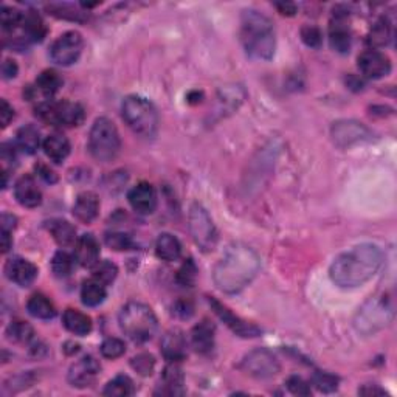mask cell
<instances>
[{
    "instance_id": "6da1fadb",
    "label": "cell",
    "mask_w": 397,
    "mask_h": 397,
    "mask_svg": "<svg viewBox=\"0 0 397 397\" xmlns=\"http://www.w3.org/2000/svg\"><path fill=\"white\" fill-rule=\"evenodd\" d=\"M261 268L259 254L245 244L230 245L214 267L213 279L220 292L233 295L250 284Z\"/></svg>"
},
{
    "instance_id": "7a4b0ae2",
    "label": "cell",
    "mask_w": 397,
    "mask_h": 397,
    "mask_svg": "<svg viewBox=\"0 0 397 397\" xmlns=\"http://www.w3.org/2000/svg\"><path fill=\"white\" fill-rule=\"evenodd\" d=\"M383 262V253L374 244H360L339 254L329 267V277L341 289L360 287L371 279Z\"/></svg>"
},
{
    "instance_id": "3957f363",
    "label": "cell",
    "mask_w": 397,
    "mask_h": 397,
    "mask_svg": "<svg viewBox=\"0 0 397 397\" xmlns=\"http://www.w3.org/2000/svg\"><path fill=\"white\" fill-rule=\"evenodd\" d=\"M241 42L250 58L272 59L277 47L272 20L257 10H245L241 16Z\"/></svg>"
},
{
    "instance_id": "277c9868",
    "label": "cell",
    "mask_w": 397,
    "mask_h": 397,
    "mask_svg": "<svg viewBox=\"0 0 397 397\" xmlns=\"http://www.w3.org/2000/svg\"><path fill=\"white\" fill-rule=\"evenodd\" d=\"M118 321L121 331L136 343L149 341L159 329V320L152 309L138 301L127 302L121 309Z\"/></svg>"
},
{
    "instance_id": "5b68a950",
    "label": "cell",
    "mask_w": 397,
    "mask_h": 397,
    "mask_svg": "<svg viewBox=\"0 0 397 397\" xmlns=\"http://www.w3.org/2000/svg\"><path fill=\"white\" fill-rule=\"evenodd\" d=\"M121 115L137 136L145 138H154L157 136L160 124L159 112L147 98L138 95L126 97L121 104Z\"/></svg>"
},
{
    "instance_id": "8992f818",
    "label": "cell",
    "mask_w": 397,
    "mask_h": 397,
    "mask_svg": "<svg viewBox=\"0 0 397 397\" xmlns=\"http://www.w3.org/2000/svg\"><path fill=\"white\" fill-rule=\"evenodd\" d=\"M121 149V138L117 126L109 118L101 117L93 123L89 133V151L101 163L115 160Z\"/></svg>"
},
{
    "instance_id": "52a82bcc",
    "label": "cell",
    "mask_w": 397,
    "mask_h": 397,
    "mask_svg": "<svg viewBox=\"0 0 397 397\" xmlns=\"http://www.w3.org/2000/svg\"><path fill=\"white\" fill-rule=\"evenodd\" d=\"M394 318V298L391 293H383L382 297L371 298L360 309L355 320L357 331L371 335L387 327Z\"/></svg>"
},
{
    "instance_id": "ba28073f",
    "label": "cell",
    "mask_w": 397,
    "mask_h": 397,
    "mask_svg": "<svg viewBox=\"0 0 397 397\" xmlns=\"http://www.w3.org/2000/svg\"><path fill=\"white\" fill-rule=\"evenodd\" d=\"M36 115L47 124L59 127H76L86 118L84 107L72 101L49 99L36 107Z\"/></svg>"
},
{
    "instance_id": "9c48e42d",
    "label": "cell",
    "mask_w": 397,
    "mask_h": 397,
    "mask_svg": "<svg viewBox=\"0 0 397 397\" xmlns=\"http://www.w3.org/2000/svg\"><path fill=\"white\" fill-rule=\"evenodd\" d=\"M188 228L202 252L210 253L218 245V230L210 214L200 204H193L188 214Z\"/></svg>"
},
{
    "instance_id": "30bf717a",
    "label": "cell",
    "mask_w": 397,
    "mask_h": 397,
    "mask_svg": "<svg viewBox=\"0 0 397 397\" xmlns=\"http://www.w3.org/2000/svg\"><path fill=\"white\" fill-rule=\"evenodd\" d=\"M84 49V39L78 31H67L50 47V58L60 67H69L79 59Z\"/></svg>"
},
{
    "instance_id": "8fae6325",
    "label": "cell",
    "mask_w": 397,
    "mask_h": 397,
    "mask_svg": "<svg viewBox=\"0 0 397 397\" xmlns=\"http://www.w3.org/2000/svg\"><path fill=\"white\" fill-rule=\"evenodd\" d=\"M242 369L252 378L270 379L277 375L281 369L277 355L268 349L259 348L248 353L242 360Z\"/></svg>"
},
{
    "instance_id": "7c38bea8",
    "label": "cell",
    "mask_w": 397,
    "mask_h": 397,
    "mask_svg": "<svg viewBox=\"0 0 397 397\" xmlns=\"http://www.w3.org/2000/svg\"><path fill=\"white\" fill-rule=\"evenodd\" d=\"M349 10L345 6H335L334 15L329 24V42L332 49L345 55L351 50L353 38H351V26H349Z\"/></svg>"
},
{
    "instance_id": "4fadbf2b",
    "label": "cell",
    "mask_w": 397,
    "mask_h": 397,
    "mask_svg": "<svg viewBox=\"0 0 397 397\" xmlns=\"http://www.w3.org/2000/svg\"><path fill=\"white\" fill-rule=\"evenodd\" d=\"M359 70L368 79H380L391 72V60L379 50H365L357 59Z\"/></svg>"
},
{
    "instance_id": "5bb4252c",
    "label": "cell",
    "mask_w": 397,
    "mask_h": 397,
    "mask_svg": "<svg viewBox=\"0 0 397 397\" xmlns=\"http://www.w3.org/2000/svg\"><path fill=\"white\" fill-rule=\"evenodd\" d=\"M208 301H210L214 314H216L218 317L224 321L234 334L239 335V337L253 339V337H258V335L261 334V329L258 326H254L252 325V323H247L242 318H239L238 315H234L230 311V309H227L224 305H220L218 300L208 298Z\"/></svg>"
},
{
    "instance_id": "9a60e30c",
    "label": "cell",
    "mask_w": 397,
    "mask_h": 397,
    "mask_svg": "<svg viewBox=\"0 0 397 397\" xmlns=\"http://www.w3.org/2000/svg\"><path fill=\"white\" fill-rule=\"evenodd\" d=\"M332 137L340 146H351L371 138V132L357 121H339L332 126Z\"/></svg>"
},
{
    "instance_id": "2e32d148",
    "label": "cell",
    "mask_w": 397,
    "mask_h": 397,
    "mask_svg": "<svg viewBox=\"0 0 397 397\" xmlns=\"http://www.w3.org/2000/svg\"><path fill=\"white\" fill-rule=\"evenodd\" d=\"M101 371L99 363L92 357V355H86L76 363H73L69 371V382L72 387L75 388H87L92 387L95 382L97 375Z\"/></svg>"
},
{
    "instance_id": "e0dca14e",
    "label": "cell",
    "mask_w": 397,
    "mask_h": 397,
    "mask_svg": "<svg viewBox=\"0 0 397 397\" xmlns=\"http://www.w3.org/2000/svg\"><path fill=\"white\" fill-rule=\"evenodd\" d=\"M127 200H129L133 211L143 214V216L152 214L157 208V193L154 186L146 184V181H141V184L133 186L127 194Z\"/></svg>"
},
{
    "instance_id": "ac0fdd59",
    "label": "cell",
    "mask_w": 397,
    "mask_h": 397,
    "mask_svg": "<svg viewBox=\"0 0 397 397\" xmlns=\"http://www.w3.org/2000/svg\"><path fill=\"white\" fill-rule=\"evenodd\" d=\"M5 273L15 284L20 287H30L38 278V267L24 258H13L6 262Z\"/></svg>"
},
{
    "instance_id": "d6986e66",
    "label": "cell",
    "mask_w": 397,
    "mask_h": 397,
    "mask_svg": "<svg viewBox=\"0 0 397 397\" xmlns=\"http://www.w3.org/2000/svg\"><path fill=\"white\" fill-rule=\"evenodd\" d=\"M75 257L81 267L92 268L99 261V244L93 234H83L75 242Z\"/></svg>"
},
{
    "instance_id": "ffe728a7",
    "label": "cell",
    "mask_w": 397,
    "mask_h": 397,
    "mask_svg": "<svg viewBox=\"0 0 397 397\" xmlns=\"http://www.w3.org/2000/svg\"><path fill=\"white\" fill-rule=\"evenodd\" d=\"M161 354L168 362H181L186 357V339L179 329L166 332L161 339Z\"/></svg>"
},
{
    "instance_id": "44dd1931",
    "label": "cell",
    "mask_w": 397,
    "mask_h": 397,
    "mask_svg": "<svg viewBox=\"0 0 397 397\" xmlns=\"http://www.w3.org/2000/svg\"><path fill=\"white\" fill-rule=\"evenodd\" d=\"M15 196L19 204L25 208H36L42 202V193L31 176H24L16 181Z\"/></svg>"
},
{
    "instance_id": "7402d4cb",
    "label": "cell",
    "mask_w": 397,
    "mask_h": 397,
    "mask_svg": "<svg viewBox=\"0 0 397 397\" xmlns=\"http://www.w3.org/2000/svg\"><path fill=\"white\" fill-rule=\"evenodd\" d=\"M99 213V199L95 193H81L73 205V216L84 224H90L97 219Z\"/></svg>"
},
{
    "instance_id": "603a6c76",
    "label": "cell",
    "mask_w": 397,
    "mask_h": 397,
    "mask_svg": "<svg viewBox=\"0 0 397 397\" xmlns=\"http://www.w3.org/2000/svg\"><path fill=\"white\" fill-rule=\"evenodd\" d=\"M214 334H216V327L213 323L210 320H202L191 331L193 348L199 354H210L214 348Z\"/></svg>"
},
{
    "instance_id": "cb8c5ba5",
    "label": "cell",
    "mask_w": 397,
    "mask_h": 397,
    "mask_svg": "<svg viewBox=\"0 0 397 397\" xmlns=\"http://www.w3.org/2000/svg\"><path fill=\"white\" fill-rule=\"evenodd\" d=\"M184 371L179 363L170 362V365L165 368L163 375H161V385L160 391L156 394H168V396H179L184 394Z\"/></svg>"
},
{
    "instance_id": "d4e9b609",
    "label": "cell",
    "mask_w": 397,
    "mask_h": 397,
    "mask_svg": "<svg viewBox=\"0 0 397 397\" xmlns=\"http://www.w3.org/2000/svg\"><path fill=\"white\" fill-rule=\"evenodd\" d=\"M44 152L55 163H63V161L70 156V141L60 133H51V136L44 140Z\"/></svg>"
},
{
    "instance_id": "484cf974",
    "label": "cell",
    "mask_w": 397,
    "mask_h": 397,
    "mask_svg": "<svg viewBox=\"0 0 397 397\" xmlns=\"http://www.w3.org/2000/svg\"><path fill=\"white\" fill-rule=\"evenodd\" d=\"M63 325L67 331L78 337H86L92 331V320L89 315L79 312L76 309H67L63 315Z\"/></svg>"
},
{
    "instance_id": "4316f807",
    "label": "cell",
    "mask_w": 397,
    "mask_h": 397,
    "mask_svg": "<svg viewBox=\"0 0 397 397\" xmlns=\"http://www.w3.org/2000/svg\"><path fill=\"white\" fill-rule=\"evenodd\" d=\"M24 31V39L26 42H40L47 35V26L36 11H29L24 15V22L20 26Z\"/></svg>"
},
{
    "instance_id": "83f0119b",
    "label": "cell",
    "mask_w": 397,
    "mask_h": 397,
    "mask_svg": "<svg viewBox=\"0 0 397 397\" xmlns=\"http://www.w3.org/2000/svg\"><path fill=\"white\" fill-rule=\"evenodd\" d=\"M49 232L51 233L53 239L60 247L73 245L78 241L76 238V228L73 227L69 220L64 219H53L49 222Z\"/></svg>"
},
{
    "instance_id": "f1b7e54d",
    "label": "cell",
    "mask_w": 397,
    "mask_h": 397,
    "mask_svg": "<svg viewBox=\"0 0 397 397\" xmlns=\"http://www.w3.org/2000/svg\"><path fill=\"white\" fill-rule=\"evenodd\" d=\"M156 253L161 261H177L181 254L180 241L171 233H161L156 241Z\"/></svg>"
},
{
    "instance_id": "f546056e",
    "label": "cell",
    "mask_w": 397,
    "mask_h": 397,
    "mask_svg": "<svg viewBox=\"0 0 397 397\" xmlns=\"http://www.w3.org/2000/svg\"><path fill=\"white\" fill-rule=\"evenodd\" d=\"M103 282H99L95 278H90L84 281L83 287H81V301L87 307H97L103 302L107 297V291Z\"/></svg>"
},
{
    "instance_id": "4dcf8cb0",
    "label": "cell",
    "mask_w": 397,
    "mask_h": 397,
    "mask_svg": "<svg viewBox=\"0 0 397 397\" xmlns=\"http://www.w3.org/2000/svg\"><path fill=\"white\" fill-rule=\"evenodd\" d=\"M26 311L35 318L40 320H50L56 315V307L50 301L49 297L42 293L31 295L29 302H26Z\"/></svg>"
},
{
    "instance_id": "1f68e13d",
    "label": "cell",
    "mask_w": 397,
    "mask_h": 397,
    "mask_svg": "<svg viewBox=\"0 0 397 397\" xmlns=\"http://www.w3.org/2000/svg\"><path fill=\"white\" fill-rule=\"evenodd\" d=\"M16 145L22 152L25 154H35L39 149L40 145V133L38 127L33 124H26L20 127L16 133Z\"/></svg>"
},
{
    "instance_id": "d6a6232c",
    "label": "cell",
    "mask_w": 397,
    "mask_h": 397,
    "mask_svg": "<svg viewBox=\"0 0 397 397\" xmlns=\"http://www.w3.org/2000/svg\"><path fill=\"white\" fill-rule=\"evenodd\" d=\"M393 40V24L387 17H380L374 24L371 35H369V42L374 47H387Z\"/></svg>"
},
{
    "instance_id": "836d02e7",
    "label": "cell",
    "mask_w": 397,
    "mask_h": 397,
    "mask_svg": "<svg viewBox=\"0 0 397 397\" xmlns=\"http://www.w3.org/2000/svg\"><path fill=\"white\" fill-rule=\"evenodd\" d=\"M36 87L45 97H53L63 87V78L55 70H44L36 79Z\"/></svg>"
},
{
    "instance_id": "e575fe53",
    "label": "cell",
    "mask_w": 397,
    "mask_h": 397,
    "mask_svg": "<svg viewBox=\"0 0 397 397\" xmlns=\"http://www.w3.org/2000/svg\"><path fill=\"white\" fill-rule=\"evenodd\" d=\"M136 393L133 382L127 375H117L115 379L107 383L103 394L112 397H127Z\"/></svg>"
},
{
    "instance_id": "d590c367",
    "label": "cell",
    "mask_w": 397,
    "mask_h": 397,
    "mask_svg": "<svg viewBox=\"0 0 397 397\" xmlns=\"http://www.w3.org/2000/svg\"><path fill=\"white\" fill-rule=\"evenodd\" d=\"M49 15L55 16L58 19H67V20H76V22H83L86 20V13L76 10L73 5L69 3H50L45 6Z\"/></svg>"
},
{
    "instance_id": "8d00e7d4",
    "label": "cell",
    "mask_w": 397,
    "mask_h": 397,
    "mask_svg": "<svg viewBox=\"0 0 397 397\" xmlns=\"http://www.w3.org/2000/svg\"><path fill=\"white\" fill-rule=\"evenodd\" d=\"M92 278L98 279L99 282H103L104 286L112 284L115 281L117 275H118V267L113 264L112 261H98L95 266L92 267Z\"/></svg>"
},
{
    "instance_id": "74e56055",
    "label": "cell",
    "mask_w": 397,
    "mask_h": 397,
    "mask_svg": "<svg viewBox=\"0 0 397 397\" xmlns=\"http://www.w3.org/2000/svg\"><path fill=\"white\" fill-rule=\"evenodd\" d=\"M75 262V257H72L67 252H58L51 259V270L58 278H67L73 272Z\"/></svg>"
},
{
    "instance_id": "f35d334b",
    "label": "cell",
    "mask_w": 397,
    "mask_h": 397,
    "mask_svg": "<svg viewBox=\"0 0 397 397\" xmlns=\"http://www.w3.org/2000/svg\"><path fill=\"white\" fill-rule=\"evenodd\" d=\"M35 331L33 327L25 321H13L11 325L6 327V339L15 343H29L33 340Z\"/></svg>"
},
{
    "instance_id": "ab89813d",
    "label": "cell",
    "mask_w": 397,
    "mask_h": 397,
    "mask_svg": "<svg viewBox=\"0 0 397 397\" xmlns=\"http://www.w3.org/2000/svg\"><path fill=\"white\" fill-rule=\"evenodd\" d=\"M24 22V13H20L11 6H2L0 11V25L5 33H13L22 26Z\"/></svg>"
},
{
    "instance_id": "60d3db41",
    "label": "cell",
    "mask_w": 397,
    "mask_h": 397,
    "mask_svg": "<svg viewBox=\"0 0 397 397\" xmlns=\"http://www.w3.org/2000/svg\"><path fill=\"white\" fill-rule=\"evenodd\" d=\"M104 241H106L107 247H111L117 252H126V250H132L133 248L132 238L129 236V234L121 233V232L106 233Z\"/></svg>"
},
{
    "instance_id": "b9f144b4",
    "label": "cell",
    "mask_w": 397,
    "mask_h": 397,
    "mask_svg": "<svg viewBox=\"0 0 397 397\" xmlns=\"http://www.w3.org/2000/svg\"><path fill=\"white\" fill-rule=\"evenodd\" d=\"M101 355L106 359H118L126 353V345L123 340L115 339V337H109L106 339L103 343H101Z\"/></svg>"
},
{
    "instance_id": "7bdbcfd3",
    "label": "cell",
    "mask_w": 397,
    "mask_h": 397,
    "mask_svg": "<svg viewBox=\"0 0 397 397\" xmlns=\"http://www.w3.org/2000/svg\"><path fill=\"white\" fill-rule=\"evenodd\" d=\"M131 365L133 368V371H137L140 375H143V378H147V375H151L154 373V368H156V359H154L152 354H138L136 357L132 359Z\"/></svg>"
},
{
    "instance_id": "ee69618b",
    "label": "cell",
    "mask_w": 397,
    "mask_h": 397,
    "mask_svg": "<svg viewBox=\"0 0 397 397\" xmlns=\"http://www.w3.org/2000/svg\"><path fill=\"white\" fill-rule=\"evenodd\" d=\"M197 278V267L191 258H188L177 272V282L184 287H191Z\"/></svg>"
},
{
    "instance_id": "f6af8a7d",
    "label": "cell",
    "mask_w": 397,
    "mask_h": 397,
    "mask_svg": "<svg viewBox=\"0 0 397 397\" xmlns=\"http://www.w3.org/2000/svg\"><path fill=\"white\" fill-rule=\"evenodd\" d=\"M300 35H301L302 42H305L307 47H311V49H320L323 44L321 31L315 25H305L301 29Z\"/></svg>"
},
{
    "instance_id": "bcb514c9",
    "label": "cell",
    "mask_w": 397,
    "mask_h": 397,
    "mask_svg": "<svg viewBox=\"0 0 397 397\" xmlns=\"http://www.w3.org/2000/svg\"><path fill=\"white\" fill-rule=\"evenodd\" d=\"M314 385L317 387L321 393H332L339 388V379L334 378L332 374L318 373L314 378Z\"/></svg>"
},
{
    "instance_id": "7dc6e473",
    "label": "cell",
    "mask_w": 397,
    "mask_h": 397,
    "mask_svg": "<svg viewBox=\"0 0 397 397\" xmlns=\"http://www.w3.org/2000/svg\"><path fill=\"white\" fill-rule=\"evenodd\" d=\"M286 387L289 391L295 396H311V387H309V383L298 378V375H292V378H289L286 382Z\"/></svg>"
},
{
    "instance_id": "c3c4849f",
    "label": "cell",
    "mask_w": 397,
    "mask_h": 397,
    "mask_svg": "<svg viewBox=\"0 0 397 397\" xmlns=\"http://www.w3.org/2000/svg\"><path fill=\"white\" fill-rule=\"evenodd\" d=\"M174 314H176L177 317L181 318V320L191 318L193 314H194L193 302L188 301V300H180V301H177L176 306H174Z\"/></svg>"
},
{
    "instance_id": "681fc988",
    "label": "cell",
    "mask_w": 397,
    "mask_h": 397,
    "mask_svg": "<svg viewBox=\"0 0 397 397\" xmlns=\"http://www.w3.org/2000/svg\"><path fill=\"white\" fill-rule=\"evenodd\" d=\"M13 118H15V109H13V106H10L6 99H0V123H2V127L8 126Z\"/></svg>"
},
{
    "instance_id": "f907efd6",
    "label": "cell",
    "mask_w": 397,
    "mask_h": 397,
    "mask_svg": "<svg viewBox=\"0 0 397 397\" xmlns=\"http://www.w3.org/2000/svg\"><path fill=\"white\" fill-rule=\"evenodd\" d=\"M19 73V67L16 64V60L13 59H5L2 63V75L5 79H13L16 78Z\"/></svg>"
},
{
    "instance_id": "816d5d0a",
    "label": "cell",
    "mask_w": 397,
    "mask_h": 397,
    "mask_svg": "<svg viewBox=\"0 0 397 397\" xmlns=\"http://www.w3.org/2000/svg\"><path fill=\"white\" fill-rule=\"evenodd\" d=\"M0 152H2V161H3L5 165L6 163H15L16 159H17L16 157V149L10 143H3Z\"/></svg>"
},
{
    "instance_id": "f5cc1de1",
    "label": "cell",
    "mask_w": 397,
    "mask_h": 397,
    "mask_svg": "<svg viewBox=\"0 0 397 397\" xmlns=\"http://www.w3.org/2000/svg\"><path fill=\"white\" fill-rule=\"evenodd\" d=\"M36 171H38L39 176L47 181V184H55V181L58 180L56 174L53 172V171L50 170V168H47V166H44V165H38V166H36Z\"/></svg>"
},
{
    "instance_id": "db71d44e",
    "label": "cell",
    "mask_w": 397,
    "mask_h": 397,
    "mask_svg": "<svg viewBox=\"0 0 397 397\" xmlns=\"http://www.w3.org/2000/svg\"><path fill=\"white\" fill-rule=\"evenodd\" d=\"M275 6H277V10L282 16H293L297 13V5L291 2H278L275 3Z\"/></svg>"
},
{
    "instance_id": "11a10c76",
    "label": "cell",
    "mask_w": 397,
    "mask_h": 397,
    "mask_svg": "<svg viewBox=\"0 0 397 397\" xmlns=\"http://www.w3.org/2000/svg\"><path fill=\"white\" fill-rule=\"evenodd\" d=\"M16 218L13 216V214H8V213H3L2 214V224H0V227H2V230L5 232H11L15 230V227H16Z\"/></svg>"
},
{
    "instance_id": "9f6ffc18",
    "label": "cell",
    "mask_w": 397,
    "mask_h": 397,
    "mask_svg": "<svg viewBox=\"0 0 397 397\" xmlns=\"http://www.w3.org/2000/svg\"><path fill=\"white\" fill-rule=\"evenodd\" d=\"M359 393L360 394H365V396H375V394H379V396H383L385 394V391L383 389H380L378 385H365L362 389H359Z\"/></svg>"
},
{
    "instance_id": "6f0895ef",
    "label": "cell",
    "mask_w": 397,
    "mask_h": 397,
    "mask_svg": "<svg viewBox=\"0 0 397 397\" xmlns=\"http://www.w3.org/2000/svg\"><path fill=\"white\" fill-rule=\"evenodd\" d=\"M13 245V239H11V232H5L2 230V252L6 253Z\"/></svg>"
},
{
    "instance_id": "680465c9",
    "label": "cell",
    "mask_w": 397,
    "mask_h": 397,
    "mask_svg": "<svg viewBox=\"0 0 397 397\" xmlns=\"http://www.w3.org/2000/svg\"><path fill=\"white\" fill-rule=\"evenodd\" d=\"M346 84L351 87V89H355V90H360L362 87H363V81L360 79V78H355V76H349L348 79H346Z\"/></svg>"
}]
</instances>
